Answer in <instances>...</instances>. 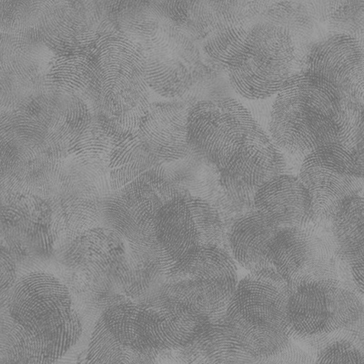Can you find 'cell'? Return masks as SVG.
I'll list each match as a JSON object with an SVG mask.
<instances>
[{
    "mask_svg": "<svg viewBox=\"0 0 364 364\" xmlns=\"http://www.w3.org/2000/svg\"><path fill=\"white\" fill-rule=\"evenodd\" d=\"M344 102L333 84L310 71L291 75L276 95L269 136L282 152L306 156L339 142Z\"/></svg>",
    "mask_w": 364,
    "mask_h": 364,
    "instance_id": "6da1fadb",
    "label": "cell"
},
{
    "mask_svg": "<svg viewBox=\"0 0 364 364\" xmlns=\"http://www.w3.org/2000/svg\"><path fill=\"white\" fill-rule=\"evenodd\" d=\"M165 350L164 318L144 302L122 301L97 321L84 364H156Z\"/></svg>",
    "mask_w": 364,
    "mask_h": 364,
    "instance_id": "7a4b0ae2",
    "label": "cell"
},
{
    "mask_svg": "<svg viewBox=\"0 0 364 364\" xmlns=\"http://www.w3.org/2000/svg\"><path fill=\"white\" fill-rule=\"evenodd\" d=\"M6 314L41 339L79 341L82 334L70 289L50 273L34 272L18 279L6 295Z\"/></svg>",
    "mask_w": 364,
    "mask_h": 364,
    "instance_id": "3957f363",
    "label": "cell"
},
{
    "mask_svg": "<svg viewBox=\"0 0 364 364\" xmlns=\"http://www.w3.org/2000/svg\"><path fill=\"white\" fill-rule=\"evenodd\" d=\"M156 249L167 276L177 262L209 247H223L225 226L219 210L203 198L178 193L159 210L155 223Z\"/></svg>",
    "mask_w": 364,
    "mask_h": 364,
    "instance_id": "277c9868",
    "label": "cell"
},
{
    "mask_svg": "<svg viewBox=\"0 0 364 364\" xmlns=\"http://www.w3.org/2000/svg\"><path fill=\"white\" fill-rule=\"evenodd\" d=\"M91 57L97 68L92 87L104 116H122L149 97L145 50L131 35L119 31L100 35Z\"/></svg>",
    "mask_w": 364,
    "mask_h": 364,
    "instance_id": "5b68a950",
    "label": "cell"
},
{
    "mask_svg": "<svg viewBox=\"0 0 364 364\" xmlns=\"http://www.w3.org/2000/svg\"><path fill=\"white\" fill-rule=\"evenodd\" d=\"M223 247L191 253L168 272L161 294L188 302L210 320L225 315L239 284L237 266Z\"/></svg>",
    "mask_w": 364,
    "mask_h": 364,
    "instance_id": "8992f818",
    "label": "cell"
},
{
    "mask_svg": "<svg viewBox=\"0 0 364 364\" xmlns=\"http://www.w3.org/2000/svg\"><path fill=\"white\" fill-rule=\"evenodd\" d=\"M363 304L339 279L306 282L292 289L286 309L291 336L315 338L352 331L362 323Z\"/></svg>",
    "mask_w": 364,
    "mask_h": 364,
    "instance_id": "52a82bcc",
    "label": "cell"
},
{
    "mask_svg": "<svg viewBox=\"0 0 364 364\" xmlns=\"http://www.w3.org/2000/svg\"><path fill=\"white\" fill-rule=\"evenodd\" d=\"M250 33L248 60L240 70L228 73L230 84L245 99H268L277 95L292 75L294 44L287 29L271 23H258Z\"/></svg>",
    "mask_w": 364,
    "mask_h": 364,
    "instance_id": "ba28073f",
    "label": "cell"
},
{
    "mask_svg": "<svg viewBox=\"0 0 364 364\" xmlns=\"http://www.w3.org/2000/svg\"><path fill=\"white\" fill-rule=\"evenodd\" d=\"M298 177L310 193L314 223H333L343 204L362 193L358 162L340 142L321 146L305 156Z\"/></svg>",
    "mask_w": 364,
    "mask_h": 364,
    "instance_id": "9c48e42d",
    "label": "cell"
},
{
    "mask_svg": "<svg viewBox=\"0 0 364 364\" xmlns=\"http://www.w3.org/2000/svg\"><path fill=\"white\" fill-rule=\"evenodd\" d=\"M259 127L250 110L233 97L201 100L188 109V145L218 168Z\"/></svg>",
    "mask_w": 364,
    "mask_h": 364,
    "instance_id": "30bf717a",
    "label": "cell"
},
{
    "mask_svg": "<svg viewBox=\"0 0 364 364\" xmlns=\"http://www.w3.org/2000/svg\"><path fill=\"white\" fill-rule=\"evenodd\" d=\"M291 289L273 267L250 272L237 285L224 318L239 333L289 331L286 309Z\"/></svg>",
    "mask_w": 364,
    "mask_h": 364,
    "instance_id": "8fae6325",
    "label": "cell"
},
{
    "mask_svg": "<svg viewBox=\"0 0 364 364\" xmlns=\"http://www.w3.org/2000/svg\"><path fill=\"white\" fill-rule=\"evenodd\" d=\"M141 46L146 54L145 80L156 93L174 97L193 85L200 54L186 35L171 26L158 24Z\"/></svg>",
    "mask_w": 364,
    "mask_h": 364,
    "instance_id": "7c38bea8",
    "label": "cell"
},
{
    "mask_svg": "<svg viewBox=\"0 0 364 364\" xmlns=\"http://www.w3.org/2000/svg\"><path fill=\"white\" fill-rule=\"evenodd\" d=\"M272 267L292 290L306 282L338 279L337 255L333 242L310 226L282 229L272 245Z\"/></svg>",
    "mask_w": 364,
    "mask_h": 364,
    "instance_id": "4fadbf2b",
    "label": "cell"
},
{
    "mask_svg": "<svg viewBox=\"0 0 364 364\" xmlns=\"http://www.w3.org/2000/svg\"><path fill=\"white\" fill-rule=\"evenodd\" d=\"M284 152L264 129L250 132L217 170L220 186L240 203L252 205L259 188L285 173Z\"/></svg>",
    "mask_w": 364,
    "mask_h": 364,
    "instance_id": "5bb4252c",
    "label": "cell"
},
{
    "mask_svg": "<svg viewBox=\"0 0 364 364\" xmlns=\"http://www.w3.org/2000/svg\"><path fill=\"white\" fill-rule=\"evenodd\" d=\"M61 262L84 273L97 287H115L128 268V242L107 227H97L58 246Z\"/></svg>",
    "mask_w": 364,
    "mask_h": 364,
    "instance_id": "9a60e30c",
    "label": "cell"
},
{
    "mask_svg": "<svg viewBox=\"0 0 364 364\" xmlns=\"http://www.w3.org/2000/svg\"><path fill=\"white\" fill-rule=\"evenodd\" d=\"M308 71L336 86L343 102L364 106V43L356 36L338 33L321 42L311 52Z\"/></svg>",
    "mask_w": 364,
    "mask_h": 364,
    "instance_id": "2e32d148",
    "label": "cell"
},
{
    "mask_svg": "<svg viewBox=\"0 0 364 364\" xmlns=\"http://www.w3.org/2000/svg\"><path fill=\"white\" fill-rule=\"evenodd\" d=\"M33 196H25L22 203L2 206V239L9 250L44 255L55 250L58 238L53 225V211L38 206Z\"/></svg>",
    "mask_w": 364,
    "mask_h": 364,
    "instance_id": "e0dca14e",
    "label": "cell"
},
{
    "mask_svg": "<svg viewBox=\"0 0 364 364\" xmlns=\"http://www.w3.org/2000/svg\"><path fill=\"white\" fill-rule=\"evenodd\" d=\"M253 208L281 229L306 228L314 223L310 193L300 178L291 174L279 175L263 185Z\"/></svg>",
    "mask_w": 364,
    "mask_h": 364,
    "instance_id": "ac0fdd59",
    "label": "cell"
},
{
    "mask_svg": "<svg viewBox=\"0 0 364 364\" xmlns=\"http://www.w3.org/2000/svg\"><path fill=\"white\" fill-rule=\"evenodd\" d=\"M188 109L180 103L151 104L139 133L159 161H181L191 151L188 141Z\"/></svg>",
    "mask_w": 364,
    "mask_h": 364,
    "instance_id": "d6986e66",
    "label": "cell"
},
{
    "mask_svg": "<svg viewBox=\"0 0 364 364\" xmlns=\"http://www.w3.org/2000/svg\"><path fill=\"white\" fill-rule=\"evenodd\" d=\"M281 228L253 210L233 223L227 234L229 252L249 272L272 267V245Z\"/></svg>",
    "mask_w": 364,
    "mask_h": 364,
    "instance_id": "ffe728a7",
    "label": "cell"
},
{
    "mask_svg": "<svg viewBox=\"0 0 364 364\" xmlns=\"http://www.w3.org/2000/svg\"><path fill=\"white\" fill-rule=\"evenodd\" d=\"M182 350L188 364H232L250 359L238 331L224 317L205 324L193 343Z\"/></svg>",
    "mask_w": 364,
    "mask_h": 364,
    "instance_id": "44dd1931",
    "label": "cell"
},
{
    "mask_svg": "<svg viewBox=\"0 0 364 364\" xmlns=\"http://www.w3.org/2000/svg\"><path fill=\"white\" fill-rule=\"evenodd\" d=\"M164 318L167 350L184 349L210 318L188 302L164 294L142 301Z\"/></svg>",
    "mask_w": 364,
    "mask_h": 364,
    "instance_id": "7402d4cb",
    "label": "cell"
},
{
    "mask_svg": "<svg viewBox=\"0 0 364 364\" xmlns=\"http://www.w3.org/2000/svg\"><path fill=\"white\" fill-rule=\"evenodd\" d=\"M331 223L337 257L350 268L364 269V193L348 200Z\"/></svg>",
    "mask_w": 364,
    "mask_h": 364,
    "instance_id": "603a6c76",
    "label": "cell"
},
{
    "mask_svg": "<svg viewBox=\"0 0 364 364\" xmlns=\"http://www.w3.org/2000/svg\"><path fill=\"white\" fill-rule=\"evenodd\" d=\"M97 68L90 55H56L48 68L46 80L58 92L76 95L92 87Z\"/></svg>",
    "mask_w": 364,
    "mask_h": 364,
    "instance_id": "cb8c5ba5",
    "label": "cell"
},
{
    "mask_svg": "<svg viewBox=\"0 0 364 364\" xmlns=\"http://www.w3.org/2000/svg\"><path fill=\"white\" fill-rule=\"evenodd\" d=\"M203 44L205 52L225 68L228 73L240 70L250 55V28L237 25L220 26L210 32Z\"/></svg>",
    "mask_w": 364,
    "mask_h": 364,
    "instance_id": "d4e9b609",
    "label": "cell"
},
{
    "mask_svg": "<svg viewBox=\"0 0 364 364\" xmlns=\"http://www.w3.org/2000/svg\"><path fill=\"white\" fill-rule=\"evenodd\" d=\"M52 211L57 245L73 239L87 230L102 226V208L90 201L70 200Z\"/></svg>",
    "mask_w": 364,
    "mask_h": 364,
    "instance_id": "484cf974",
    "label": "cell"
},
{
    "mask_svg": "<svg viewBox=\"0 0 364 364\" xmlns=\"http://www.w3.org/2000/svg\"><path fill=\"white\" fill-rule=\"evenodd\" d=\"M112 148V136L102 122H91L75 132L68 154L83 164H107Z\"/></svg>",
    "mask_w": 364,
    "mask_h": 364,
    "instance_id": "4316f807",
    "label": "cell"
},
{
    "mask_svg": "<svg viewBox=\"0 0 364 364\" xmlns=\"http://www.w3.org/2000/svg\"><path fill=\"white\" fill-rule=\"evenodd\" d=\"M340 128L339 142L355 156L360 175L364 178V106L358 104L348 107L344 104Z\"/></svg>",
    "mask_w": 364,
    "mask_h": 364,
    "instance_id": "83f0119b",
    "label": "cell"
},
{
    "mask_svg": "<svg viewBox=\"0 0 364 364\" xmlns=\"http://www.w3.org/2000/svg\"><path fill=\"white\" fill-rule=\"evenodd\" d=\"M314 364H364V353L353 341H333L318 353Z\"/></svg>",
    "mask_w": 364,
    "mask_h": 364,
    "instance_id": "f1b7e54d",
    "label": "cell"
},
{
    "mask_svg": "<svg viewBox=\"0 0 364 364\" xmlns=\"http://www.w3.org/2000/svg\"><path fill=\"white\" fill-rule=\"evenodd\" d=\"M255 364H314L306 353L298 349H291V346L284 352L263 359H252Z\"/></svg>",
    "mask_w": 364,
    "mask_h": 364,
    "instance_id": "f546056e",
    "label": "cell"
},
{
    "mask_svg": "<svg viewBox=\"0 0 364 364\" xmlns=\"http://www.w3.org/2000/svg\"><path fill=\"white\" fill-rule=\"evenodd\" d=\"M18 282L16 274V262L11 252L2 245L1 250V292L2 297L9 294ZM6 294V295H8Z\"/></svg>",
    "mask_w": 364,
    "mask_h": 364,
    "instance_id": "4dcf8cb0",
    "label": "cell"
},
{
    "mask_svg": "<svg viewBox=\"0 0 364 364\" xmlns=\"http://www.w3.org/2000/svg\"><path fill=\"white\" fill-rule=\"evenodd\" d=\"M350 274L357 291L364 296V269L350 268Z\"/></svg>",
    "mask_w": 364,
    "mask_h": 364,
    "instance_id": "1f68e13d",
    "label": "cell"
},
{
    "mask_svg": "<svg viewBox=\"0 0 364 364\" xmlns=\"http://www.w3.org/2000/svg\"><path fill=\"white\" fill-rule=\"evenodd\" d=\"M196 364H223V363H200Z\"/></svg>",
    "mask_w": 364,
    "mask_h": 364,
    "instance_id": "d6a6232c",
    "label": "cell"
},
{
    "mask_svg": "<svg viewBox=\"0 0 364 364\" xmlns=\"http://www.w3.org/2000/svg\"><path fill=\"white\" fill-rule=\"evenodd\" d=\"M363 87H364V77H363Z\"/></svg>",
    "mask_w": 364,
    "mask_h": 364,
    "instance_id": "836d02e7",
    "label": "cell"
},
{
    "mask_svg": "<svg viewBox=\"0 0 364 364\" xmlns=\"http://www.w3.org/2000/svg\"><path fill=\"white\" fill-rule=\"evenodd\" d=\"M362 41H363V43H364V38H363V40H362Z\"/></svg>",
    "mask_w": 364,
    "mask_h": 364,
    "instance_id": "e575fe53",
    "label": "cell"
}]
</instances>
